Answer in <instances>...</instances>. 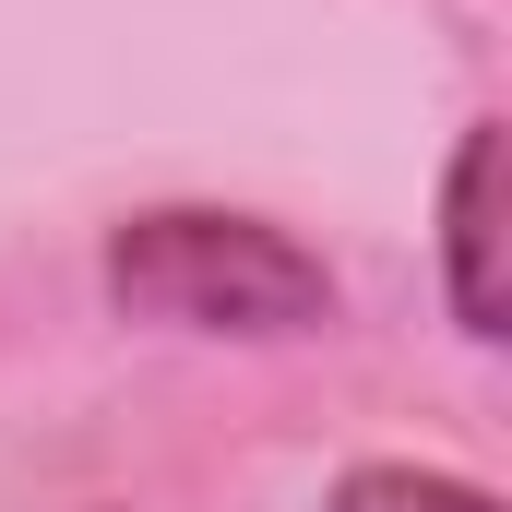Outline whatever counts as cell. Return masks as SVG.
Here are the masks:
<instances>
[{
	"label": "cell",
	"instance_id": "6da1fadb",
	"mask_svg": "<svg viewBox=\"0 0 512 512\" xmlns=\"http://www.w3.org/2000/svg\"><path fill=\"white\" fill-rule=\"evenodd\" d=\"M96 286L120 322H155V334H239V346H274V334H322L334 322V262L298 251L274 215H227V203H143L108 227L96 251Z\"/></svg>",
	"mask_w": 512,
	"mask_h": 512
},
{
	"label": "cell",
	"instance_id": "7a4b0ae2",
	"mask_svg": "<svg viewBox=\"0 0 512 512\" xmlns=\"http://www.w3.org/2000/svg\"><path fill=\"white\" fill-rule=\"evenodd\" d=\"M441 286H453V322L477 346L512 334V274H501V120H465L453 167H441Z\"/></svg>",
	"mask_w": 512,
	"mask_h": 512
},
{
	"label": "cell",
	"instance_id": "3957f363",
	"mask_svg": "<svg viewBox=\"0 0 512 512\" xmlns=\"http://www.w3.org/2000/svg\"><path fill=\"white\" fill-rule=\"evenodd\" d=\"M322 512H501V489L441 477V465H346Z\"/></svg>",
	"mask_w": 512,
	"mask_h": 512
}]
</instances>
